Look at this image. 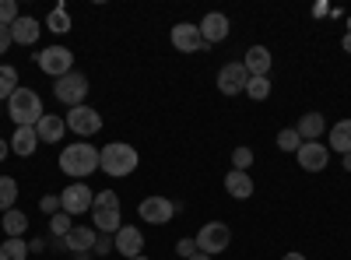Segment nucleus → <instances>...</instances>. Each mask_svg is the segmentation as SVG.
I'll return each mask as SVG.
<instances>
[{
    "label": "nucleus",
    "mask_w": 351,
    "mask_h": 260,
    "mask_svg": "<svg viewBox=\"0 0 351 260\" xmlns=\"http://www.w3.org/2000/svg\"><path fill=\"white\" fill-rule=\"evenodd\" d=\"M60 169L67 176H74V183H84V176H92L99 169V148L88 141H74L60 152Z\"/></svg>",
    "instance_id": "obj_1"
},
{
    "label": "nucleus",
    "mask_w": 351,
    "mask_h": 260,
    "mask_svg": "<svg viewBox=\"0 0 351 260\" xmlns=\"http://www.w3.org/2000/svg\"><path fill=\"white\" fill-rule=\"evenodd\" d=\"M99 169L102 172H109V176H130V172L137 169V148L134 144H127V141H112V144H106V148L99 152Z\"/></svg>",
    "instance_id": "obj_2"
},
{
    "label": "nucleus",
    "mask_w": 351,
    "mask_h": 260,
    "mask_svg": "<svg viewBox=\"0 0 351 260\" xmlns=\"http://www.w3.org/2000/svg\"><path fill=\"white\" fill-rule=\"evenodd\" d=\"M8 117L18 123V127H36L46 113H43V99H39V92L36 88H21L8 99Z\"/></svg>",
    "instance_id": "obj_3"
},
{
    "label": "nucleus",
    "mask_w": 351,
    "mask_h": 260,
    "mask_svg": "<svg viewBox=\"0 0 351 260\" xmlns=\"http://www.w3.org/2000/svg\"><path fill=\"white\" fill-rule=\"evenodd\" d=\"M53 95L60 99L67 109L84 106V95H88V78H84L81 71H71V74H64V78H56V84H53Z\"/></svg>",
    "instance_id": "obj_4"
},
{
    "label": "nucleus",
    "mask_w": 351,
    "mask_h": 260,
    "mask_svg": "<svg viewBox=\"0 0 351 260\" xmlns=\"http://www.w3.org/2000/svg\"><path fill=\"white\" fill-rule=\"evenodd\" d=\"M228 243H232V228H228L225 222H208V225H200V233H197V250H200V253H208V257L225 253Z\"/></svg>",
    "instance_id": "obj_5"
},
{
    "label": "nucleus",
    "mask_w": 351,
    "mask_h": 260,
    "mask_svg": "<svg viewBox=\"0 0 351 260\" xmlns=\"http://www.w3.org/2000/svg\"><path fill=\"white\" fill-rule=\"evenodd\" d=\"M36 64H39V71L49 74V78H64V74L74 71V53H71L67 46H46V49L36 56Z\"/></svg>",
    "instance_id": "obj_6"
},
{
    "label": "nucleus",
    "mask_w": 351,
    "mask_h": 260,
    "mask_svg": "<svg viewBox=\"0 0 351 260\" xmlns=\"http://www.w3.org/2000/svg\"><path fill=\"white\" fill-rule=\"evenodd\" d=\"M176 211H183V204H172L169 197H144L137 204L141 222H148V225H165L176 218Z\"/></svg>",
    "instance_id": "obj_7"
},
{
    "label": "nucleus",
    "mask_w": 351,
    "mask_h": 260,
    "mask_svg": "<svg viewBox=\"0 0 351 260\" xmlns=\"http://www.w3.org/2000/svg\"><path fill=\"white\" fill-rule=\"evenodd\" d=\"M64 120H67V130L77 137H92L102 130V113H95L92 106H74Z\"/></svg>",
    "instance_id": "obj_8"
},
{
    "label": "nucleus",
    "mask_w": 351,
    "mask_h": 260,
    "mask_svg": "<svg viewBox=\"0 0 351 260\" xmlns=\"http://www.w3.org/2000/svg\"><path fill=\"white\" fill-rule=\"evenodd\" d=\"M92 204H95V193H92V187H88V183H71L60 193V211H67L71 218L92 211Z\"/></svg>",
    "instance_id": "obj_9"
},
{
    "label": "nucleus",
    "mask_w": 351,
    "mask_h": 260,
    "mask_svg": "<svg viewBox=\"0 0 351 260\" xmlns=\"http://www.w3.org/2000/svg\"><path fill=\"white\" fill-rule=\"evenodd\" d=\"M169 39H172V46L180 49V53H200V49H208V43H204L200 28H197L193 21H180V25L169 32Z\"/></svg>",
    "instance_id": "obj_10"
},
{
    "label": "nucleus",
    "mask_w": 351,
    "mask_h": 260,
    "mask_svg": "<svg viewBox=\"0 0 351 260\" xmlns=\"http://www.w3.org/2000/svg\"><path fill=\"white\" fill-rule=\"evenodd\" d=\"M295 158H299V169H306V172H324L327 162H330V148L319 144V141H302V148L295 152Z\"/></svg>",
    "instance_id": "obj_11"
},
{
    "label": "nucleus",
    "mask_w": 351,
    "mask_h": 260,
    "mask_svg": "<svg viewBox=\"0 0 351 260\" xmlns=\"http://www.w3.org/2000/svg\"><path fill=\"white\" fill-rule=\"evenodd\" d=\"M246 81H250V74H246L243 60L239 64H225L218 71V92L221 95H239V92H246Z\"/></svg>",
    "instance_id": "obj_12"
},
{
    "label": "nucleus",
    "mask_w": 351,
    "mask_h": 260,
    "mask_svg": "<svg viewBox=\"0 0 351 260\" xmlns=\"http://www.w3.org/2000/svg\"><path fill=\"white\" fill-rule=\"evenodd\" d=\"M112 246H116V253H123L127 260L130 257H141L144 253V233H141L137 225H123L120 233L112 236Z\"/></svg>",
    "instance_id": "obj_13"
},
{
    "label": "nucleus",
    "mask_w": 351,
    "mask_h": 260,
    "mask_svg": "<svg viewBox=\"0 0 351 260\" xmlns=\"http://www.w3.org/2000/svg\"><path fill=\"white\" fill-rule=\"evenodd\" d=\"M197 28H200L204 43H208V46H215V43L228 39V28H232V21H228L221 11H211V14H204V21H200Z\"/></svg>",
    "instance_id": "obj_14"
},
{
    "label": "nucleus",
    "mask_w": 351,
    "mask_h": 260,
    "mask_svg": "<svg viewBox=\"0 0 351 260\" xmlns=\"http://www.w3.org/2000/svg\"><path fill=\"white\" fill-rule=\"evenodd\" d=\"M95 228L92 225H74L71 233L64 236V246H67V253H77V257H88L92 253V246H95Z\"/></svg>",
    "instance_id": "obj_15"
},
{
    "label": "nucleus",
    "mask_w": 351,
    "mask_h": 260,
    "mask_svg": "<svg viewBox=\"0 0 351 260\" xmlns=\"http://www.w3.org/2000/svg\"><path fill=\"white\" fill-rule=\"evenodd\" d=\"M271 64H274V56L267 46H250L246 56H243V67L250 78H267L271 74Z\"/></svg>",
    "instance_id": "obj_16"
},
{
    "label": "nucleus",
    "mask_w": 351,
    "mask_h": 260,
    "mask_svg": "<svg viewBox=\"0 0 351 260\" xmlns=\"http://www.w3.org/2000/svg\"><path fill=\"white\" fill-rule=\"evenodd\" d=\"M39 32H43V25H39L36 18L21 14V18L11 25V43H14V46H36Z\"/></svg>",
    "instance_id": "obj_17"
},
{
    "label": "nucleus",
    "mask_w": 351,
    "mask_h": 260,
    "mask_svg": "<svg viewBox=\"0 0 351 260\" xmlns=\"http://www.w3.org/2000/svg\"><path fill=\"white\" fill-rule=\"evenodd\" d=\"M36 134L43 144H60L64 134H67V120L64 117H53V113H46V117L36 123Z\"/></svg>",
    "instance_id": "obj_18"
},
{
    "label": "nucleus",
    "mask_w": 351,
    "mask_h": 260,
    "mask_svg": "<svg viewBox=\"0 0 351 260\" xmlns=\"http://www.w3.org/2000/svg\"><path fill=\"white\" fill-rule=\"evenodd\" d=\"M225 190H228L232 200H250V197H253V180H250V172H243V169H228Z\"/></svg>",
    "instance_id": "obj_19"
},
{
    "label": "nucleus",
    "mask_w": 351,
    "mask_h": 260,
    "mask_svg": "<svg viewBox=\"0 0 351 260\" xmlns=\"http://www.w3.org/2000/svg\"><path fill=\"white\" fill-rule=\"evenodd\" d=\"M92 222H95V233H106V236H116L123 228V208H95L92 211Z\"/></svg>",
    "instance_id": "obj_20"
},
{
    "label": "nucleus",
    "mask_w": 351,
    "mask_h": 260,
    "mask_svg": "<svg viewBox=\"0 0 351 260\" xmlns=\"http://www.w3.org/2000/svg\"><path fill=\"white\" fill-rule=\"evenodd\" d=\"M36 144H39L36 127H18L14 137H11V152H14L18 158H28V155H36Z\"/></svg>",
    "instance_id": "obj_21"
},
{
    "label": "nucleus",
    "mask_w": 351,
    "mask_h": 260,
    "mask_svg": "<svg viewBox=\"0 0 351 260\" xmlns=\"http://www.w3.org/2000/svg\"><path fill=\"white\" fill-rule=\"evenodd\" d=\"M299 137L302 141H319L327 130V120H324V113H302V120H299Z\"/></svg>",
    "instance_id": "obj_22"
},
{
    "label": "nucleus",
    "mask_w": 351,
    "mask_h": 260,
    "mask_svg": "<svg viewBox=\"0 0 351 260\" xmlns=\"http://www.w3.org/2000/svg\"><path fill=\"white\" fill-rule=\"evenodd\" d=\"M0 228H4L8 239H21L25 228H28V215L18 211V208H11V211H4V218H0Z\"/></svg>",
    "instance_id": "obj_23"
},
{
    "label": "nucleus",
    "mask_w": 351,
    "mask_h": 260,
    "mask_svg": "<svg viewBox=\"0 0 351 260\" xmlns=\"http://www.w3.org/2000/svg\"><path fill=\"white\" fill-rule=\"evenodd\" d=\"M330 152L337 155H351V120H341L330 127V144H327Z\"/></svg>",
    "instance_id": "obj_24"
},
{
    "label": "nucleus",
    "mask_w": 351,
    "mask_h": 260,
    "mask_svg": "<svg viewBox=\"0 0 351 260\" xmlns=\"http://www.w3.org/2000/svg\"><path fill=\"white\" fill-rule=\"evenodd\" d=\"M18 204V180L14 176H0V215L11 211Z\"/></svg>",
    "instance_id": "obj_25"
},
{
    "label": "nucleus",
    "mask_w": 351,
    "mask_h": 260,
    "mask_svg": "<svg viewBox=\"0 0 351 260\" xmlns=\"http://www.w3.org/2000/svg\"><path fill=\"white\" fill-rule=\"evenodd\" d=\"M18 88H21V84H18V71L11 64H0V102L11 99Z\"/></svg>",
    "instance_id": "obj_26"
},
{
    "label": "nucleus",
    "mask_w": 351,
    "mask_h": 260,
    "mask_svg": "<svg viewBox=\"0 0 351 260\" xmlns=\"http://www.w3.org/2000/svg\"><path fill=\"white\" fill-rule=\"evenodd\" d=\"M46 28H49V32H56V36H67V32H71V14H67V8H53L49 18H46Z\"/></svg>",
    "instance_id": "obj_27"
},
{
    "label": "nucleus",
    "mask_w": 351,
    "mask_h": 260,
    "mask_svg": "<svg viewBox=\"0 0 351 260\" xmlns=\"http://www.w3.org/2000/svg\"><path fill=\"white\" fill-rule=\"evenodd\" d=\"M28 257V243L25 239H4L0 243V260H25Z\"/></svg>",
    "instance_id": "obj_28"
},
{
    "label": "nucleus",
    "mask_w": 351,
    "mask_h": 260,
    "mask_svg": "<svg viewBox=\"0 0 351 260\" xmlns=\"http://www.w3.org/2000/svg\"><path fill=\"white\" fill-rule=\"evenodd\" d=\"M71 228H74V218H71L67 211H56V215L49 218V236H53V239H64Z\"/></svg>",
    "instance_id": "obj_29"
},
{
    "label": "nucleus",
    "mask_w": 351,
    "mask_h": 260,
    "mask_svg": "<svg viewBox=\"0 0 351 260\" xmlns=\"http://www.w3.org/2000/svg\"><path fill=\"white\" fill-rule=\"evenodd\" d=\"M246 95L253 99V102H263L271 95V78H250L246 81Z\"/></svg>",
    "instance_id": "obj_30"
},
{
    "label": "nucleus",
    "mask_w": 351,
    "mask_h": 260,
    "mask_svg": "<svg viewBox=\"0 0 351 260\" xmlns=\"http://www.w3.org/2000/svg\"><path fill=\"white\" fill-rule=\"evenodd\" d=\"M278 148H281V152H299V148H302V137H299V130H295V127H285V130H278Z\"/></svg>",
    "instance_id": "obj_31"
},
{
    "label": "nucleus",
    "mask_w": 351,
    "mask_h": 260,
    "mask_svg": "<svg viewBox=\"0 0 351 260\" xmlns=\"http://www.w3.org/2000/svg\"><path fill=\"white\" fill-rule=\"evenodd\" d=\"M18 18H21V11H18V0H0V25L11 28Z\"/></svg>",
    "instance_id": "obj_32"
},
{
    "label": "nucleus",
    "mask_w": 351,
    "mask_h": 260,
    "mask_svg": "<svg viewBox=\"0 0 351 260\" xmlns=\"http://www.w3.org/2000/svg\"><path fill=\"white\" fill-rule=\"evenodd\" d=\"M95 208H99V211H102V208H120V197H116L112 190H99V193H95L92 211H95Z\"/></svg>",
    "instance_id": "obj_33"
},
{
    "label": "nucleus",
    "mask_w": 351,
    "mask_h": 260,
    "mask_svg": "<svg viewBox=\"0 0 351 260\" xmlns=\"http://www.w3.org/2000/svg\"><path fill=\"white\" fill-rule=\"evenodd\" d=\"M250 165H253V152L250 148H236V152H232V169H243L246 172Z\"/></svg>",
    "instance_id": "obj_34"
},
{
    "label": "nucleus",
    "mask_w": 351,
    "mask_h": 260,
    "mask_svg": "<svg viewBox=\"0 0 351 260\" xmlns=\"http://www.w3.org/2000/svg\"><path fill=\"white\" fill-rule=\"evenodd\" d=\"M95 257H109V253H116V246H112V236H106V233H99L95 236Z\"/></svg>",
    "instance_id": "obj_35"
},
{
    "label": "nucleus",
    "mask_w": 351,
    "mask_h": 260,
    "mask_svg": "<svg viewBox=\"0 0 351 260\" xmlns=\"http://www.w3.org/2000/svg\"><path fill=\"white\" fill-rule=\"evenodd\" d=\"M39 208H43V211H46V215L53 218L56 211H60V193H46V197L39 200Z\"/></svg>",
    "instance_id": "obj_36"
},
{
    "label": "nucleus",
    "mask_w": 351,
    "mask_h": 260,
    "mask_svg": "<svg viewBox=\"0 0 351 260\" xmlns=\"http://www.w3.org/2000/svg\"><path fill=\"white\" fill-rule=\"evenodd\" d=\"M176 253H180V257H193L197 253V239H180V243H176Z\"/></svg>",
    "instance_id": "obj_37"
},
{
    "label": "nucleus",
    "mask_w": 351,
    "mask_h": 260,
    "mask_svg": "<svg viewBox=\"0 0 351 260\" xmlns=\"http://www.w3.org/2000/svg\"><path fill=\"white\" fill-rule=\"evenodd\" d=\"M11 46H14V43H11V28H4V25H0V56H4Z\"/></svg>",
    "instance_id": "obj_38"
},
{
    "label": "nucleus",
    "mask_w": 351,
    "mask_h": 260,
    "mask_svg": "<svg viewBox=\"0 0 351 260\" xmlns=\"http://www.w3.org/2000/svg\"><path fill=\"white\" fill-rule=\"evenodd\" d=\"M46 239H28V253H43Z\"/></svg>",
    "instance_id": "obj_39"
},
{
    "label": "nucleus",
    "mask_w": 351,
    "mask_h": 260,
    "mask_svg": "<svg viewBox=\"0 0 351 260\" xmlns=\"http://www.w3.org/2000/svg\"><path fill=\"white\" fill-rule=\"evenodd\" d=\"M8 152H11V141H8V137H0V162L8 158Z\"/></svg>",
    "instance_id": "obj_40"
},
{
    "label": "nucleus",
    "mask_w": 351,
    "mask_h": 260,
    "mask_svg": "<svg viewBox=\"0 0 351 260\" xmlns=\"http://www.w3.org/2000/svg\"><path fill=\"white\" fill-rule=\"evenodd\" d=\"M341 165H344V172H351V155H341Z\"/></svg>",
    "instance_id": "obj_41"
},
{
    "label": "nucleus",
    "mask_w": 351,
    "mask_h": 260,
    "mask_svg": "<svg viewBox=\"0 0 351 260\" xmlns=\"http://www.w3.org/2000/svg\"><path fill=\"white\" fill-rule=\"evenodd\" d=\"M341 46H344V53H351V32H348V36L341 39Z\"/></svg>",
    "instance_id": "obj_42"
},
{
    "label": "nucleus",
    "mask_w": 351,
    "mask_h": 260,
    "mask_svg": "<svg viewBox=\"0 0 351 260\" xmlns=\"http://www.w3.org/2000/svg\"><path fill=\"white\" fill-rule=\"evenodd\" d=\"M281 260H306V257H302V253H285Z\"/></svg>",
    "instance_id": "obj_43"
},
{
    "label": "nucleus",
    "mask_w": 351,
    "mask_h": 260,
    "mask_svg": "<svg viewBox=\"0 0 351 260\" xmlns=\"http://www.w3.org/2000/svg\"><path fill=\"white\" fill-rule=\"evenodd\" d=\"M190 260H211V257H208V253H200V250H197V253H193Z\"/></svg>",
    "instance_id": "obj_44"
},
{
    "label": "nucleus",
    "mask_w": 351,
    "mask_h": 260,
    "mask_svg": "<svg viewBox=\"0 0 351 260\" xmlns=\"http://www.w3.org/2000/svg\"><path fill=\"white\" fill-rule=\"evenodd\" d=\"M130 260H148V257H144V253H141V257H130Z\"/></svg>",
    "instance_id": "obj_45"
},
{
    "label": "nucleus",
    "mask_w": 351,
    "mask_h": 260,
    "mask_svg": "<svg viewBox=\"0 0 351 260\" xmlns=\"http://www.w3.org/2000/svg\"><path fill=\"white\" fill-rule=\"evenodd\" d=\"M77 260H92V257H77Z\"/></svg>",
    "instance_id": "obj_46"
}]
</instances>
